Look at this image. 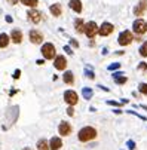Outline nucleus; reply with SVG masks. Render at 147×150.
Masks as SVG:
<instances>
[{
  "label": "nucleus",
  "instance_id": "nucleus-1",
  "mask_svg": "<svg viewBox=\"0 0 147 150\" xmlns=\"http://www.w3.org/2000/svg\"><path fill=\"white\" fill-rule=\"evenodd\" d=\"M77 138L82 143L92 141V140L97 138V129H95V128H92V126H83L82 129L79 131V134H77Z\"/></svg>",
  "mask_w": 147,
  "mask_h": 150
},
{
  "label": "nucleus",
  "instance_id": "nucleus-2",
  "mask_svg": "<svg viewBox=\"0 0 147 150\" xmlns=\"http://www.w3.org/2000/svg\"><path fill=\"white\" fill-rule=\"evenodd\" d=\"M40 52H42V55H43V58L48 59V61H49V59H54L55 55H57L55 46H54V43H51V42H48V43H43Z\"/></svg>",
  "mask_w": 147,
  "mask_h": 150
},
{
  "label": "nucleus",
  "instance_id": "nucleus-3",
  "mask_svg": "<svg viewBox=\"0 0 147 150\" xmlns=\"http://www.w3.org/2000/svg\"><path fill=\"white\" fill-rule=\"evenodd\" d=\"M83 33L86 34V37L89 39H94L97 34H98V25L95 21H89V23L85 24V30H83Z\"/></svg>",
  "mask_w": 147,
  "mask_h": 150
},
{
  "label": "nucleus",
  "instance_id": "nucleus-4",
  "mask_svg": "<svg viewBox=\"0 0 147 150\" xmlns=\"http://www.w3.org/2000/svg\"><path fill=\"white\" fill-rule=\"evenodd\" d=\"M132 30H134L135 34L143 36L144 33H147V23L144 19H135L134 24H132Z\"/></svg>",
  "mask_w": 147,
  "mask_h": 150
},
{
  "label": "nucleus",
  "instance_id": "nucleus-5",
  "mask_svg": "<svg viewBox=\"0 0 147 150\" xmlns=\"http://www.w3.org/2000/svg\"><path fill=\"white\" fill-rule=\"evenodd\" d=\"M132 40H134V36H132V33L128 31V30L122 31V33L119 34V37H117L119 45H122V46H128V45H131V42H132Z\"/></svg>",
  "mask_w": 147,
  "mask_h": 150
},
{
  "label": "nucleus",
  "instance_id": "nucleus-6",
  "mask_svg": "<svg viewBox=\"0 0 147 150\" xmlns=\"http://www.w3.org/2000/svg\"><path fill=\"white\" fill-rule=\"evenodd\" d=\"M62 98H64V101H66L69 105H76L77 101H79L77 92L73 91V89H67V91L64 92V95H62Z\"/></svg>",
  "mask_w": 147,
  "mask_h": 150
},
{
  "label": "nucleus",
  "instance_id": "nucleus-7",
  "mask_svg": "<svg viewBox=\"0 0 147 150\" xmlns=\"http://www.w3.org/2000/svg\"><path fill=\"white\" fill-rule=\"evenodd\" d=\"M27 16H28V21H30L31 24H39L40 21H42V12L37 11V9H34V8H31L27 12Z\"/></svg>",
  "mask_w": 147,
  "mask_h": 150
},
{
  "label": "nucleus",
  "instance_id": "nucleus-8",
  "mask_svg": "<svg viewBox=\"0 0 147 150\" xmlns=\"http://www.w3.org/2000/svg\"><path fill=\"white\" fill-rule=\"evenodd\" d=\"M71 131H73V126H71L69 122H66V120H62V122L58 125V132H59V135H62V137H69V135L71 134Z\"/></svg>",
  "mask_w": 147,
  "mask_h": 150
},
{
  "label": "nucleus",
  "instance_id": "nucleus-9",
  "mask_svg": "<svg viewBox=\"0 0 147 150\" xmlns=\"http://www.w3.org/2000/svg\"><path fill=\"white\" fill-rule=\"evenodd\" d=\"M113 30H114L113 24H110V23H102V24L98 27V34L102 36V37H107V36H110V34L113 33Z\"/></svg>",
  "mask_w": 147,
  "mask_h": 150
},
{
  "label": "nucleus",
  "instance_id": "nucleus-10",
  "mask_svg": "<svg viewBox=\"0 0 147 150\" xmlns=\"http://www.w3.org/2000/svg\"><path fill=\"white\" fill-rule=\"evenodd\" d=\"M54 67L57 70H66V67H67L66 57L64 55H55V58H54Z\"/></svg>",
  "mask_w": 147,
  "mask_h": 150
},
{
  "label": "nucleus",
  "instance_id": "nucleus-11",
  "mask_svg": "<svg viewBox=\"0 0 147 150\" xmlns=\"http://www.w3.org/2000/svg\"><path fill=\"white\" fill-rule=\"evenodd\" d=\"M28 37H30V42L34 45H40L43 42V34H42L39 30H31L28 33Z\"/></svg>",
  "mask_w": 147,
  "mask_h": 150
},
{
  "label": "nucleus",
  "instance_id": "nucleus-12",
  "mask_svg": "<svg viewBox=\"0 0 147 150\" xmlns=\"http://www.w3.org/2000/svg\"><path fill=\"white\" fill-rule=\"evenodd\" d=\"M9 39L13 42L15 45H19L21 42H23V31H21L19 28H13L9 34Z\"/></svg>",
  "mask_w": 147,
  "mask_h": 150
},
{
  "label": "nucleus",
  "instance_id": "nucleus-13",
  "mask_svg": "<svg viewBox=\"0 0 147 150\" xmlns=\"http://www.w3.org/2000/svg\"><path fill=\"white\" fill-rule=\"evenodd\" d=\"M146 11H147V0H140V3L134 8V15L135 16H141Z\"/></svg>",
  "mask_w": 147,
  "mask_h": 150
},
{
  "label": "nucleus",
  "instance_id": "nucleus-14",
  "mask_svg": "<svg viewBox=\"0 0 147 150\" xmlns=\"http://www.w3.org/2000/svg\"><path fill=\"white\" fill-rule=\"evenodd\" d=\"M62 147V140L59 137H52L49 140V150H59Z\"/></svg>",
  "mask_w": 147,
  "mask_h": 150
},
{
  "label": "nucleus",
  "instance_id": "nucleus-15",
  "mask_svg": "<svg viewBox=\"0 0 147 150\" xmlns=\"http://www.w3.org/2000/svg\"><path fill=\"white\" fill-rule=\"evenodd\" d=\"M69 8H70L71 11H74L76 13H80L82 9H83L80 0H70V2H69Z\"/></svg>",
  "mask_w": 147,
  "mask_h": 150
},
{
  "label": "nucleus",
  "instance_id": "nucleus-16",
  "mask_svg": "<svg viewBox=\"0 0 147 150\" xmlns=\"http://www.w3.org/2000/svg\"><path fill=\"white\" fill-rule=\"evenodd\" d=\"M113 79L116 85H125L128 82V77L123 76V73H113Z\"/></svg>",
  "mask_w": 147,
  "mask_h": 150
},
{
  "label": "nucleus",
  "instance_id": "nucleus-17",
  "mask_svg": "<svg viewBox=\"0 0 147 150\" xmlns=\"http://www.w3.org/2000/svg\"><path fill=\"white\" fill-rule=\"evenodd\" d=\"M74 28L79 34H83V30H85V23H83L82 18H76L74 19Z\"/></svg>",
  "mask_w": 147,
  "mask_h": 150
},
{
  "label": "nucleus",
  "instance_id": "nucleus-18",
  "mask_svg": "<svg viewBox=\"0 0 147 150\" xmlns=\"http://www.w3.org/2000/svg\"><path fill=\"white\" fill-rule=\"evenodd\" d=\"M62 80H64L66 85H69V86H71V85L74 83V74L73 71H66L64 76H62Z\"/></svg>",
  "mask_w": 147,
  "mask_h": 150
},
{
  "label": "nucleus",
  "instance_id": "nucleus-19",
  "mask_svg": "<svg viewBox=\"0 0 147 150\" xmlns=\"http://www.w3.org/2000/svg\"><path fill=\"white\" fill-rule=\"evenodd\" d=\"M49 12H51L54 16H61V13H62V8H61L59 3H54V5H51Z\"/></svg>",
  "mask_w": 147,
  "mask_h": 150
},
{
  "label": "nucleus",
  "instance_id": "nucleus-20",
  "mask_svg": "<svg viewBox=\"0 0 147 150\" xmlns=\"http://www.w3.org/2000/svg\"><path fill=\"white\" fill-rule=\"evenodd\" d=\"M9 42H11V39L6 33H0V48H8Z\"/></svg>",
  "mask_w": 147,
  "mask_h": 150
},
{
  "label": "nucleus",
  "instance_id": "nucleus-21",
  "mask_svg": "<svg viewBox=\"0 0 147 150\" xmlns=\"http://www.w3.org/2000/svg\"><path fill=\"white\" fill-rule=\"evenodd\" d=\"M37 150H49V143H48V140H45V138H42V140H39L37 141Z\"/></svg>",
  "mask_w": 147,
  "mask_h": 150
},
{
  "label": "nucleus",
  "instance_id": "nucleus-22",
  "mask_svg": "<svg viewBox=\"0 0 147 150\" xmlns=\"http://www.w3.org/2000/svg\"><path fill=\"white\" fill-rule=\"evenodd\" d=\"M82 95H83V100H91L92 95H94L92 88H83L82 89Z\"/></svg>",
  "mask_w": 147,
  "mask_h": 150
},
{
  "label": "nucleus",
  "instance_id": "nucleus-23",
  "mask_svg": "<svg viewBox=\"0 0 147 150\" xmlns=\"http://www.w3.org/2000/svg\"><path fill=\"white\" fill-rule=\"evenodd\" d=\"M21 3L28 6V8H36L39 5V0H21Z\"/></svg>",
  "mask_w": 147,
  "mask_h": 150
},
{
  "label": "nucleus",
  "instance_id": "nucleus-24",
  "mask_svg": "<svg viewBox=\"0 0 147 150\" xmlns=\"http://www.w3.org/2000/svg\"><path fill=\"white\" fill-rule=\"evenodd\" d=\"M138 52H140L141 57H144V58L147 57V42H144V43L140 46V51H138Z\"/></svg>",
  "mask_w": 147,
  "mask_h": 150
},
{
  "label": "nucleus",
  "instance_id": "nucleus-25",
  "mask_svg": "<svg viewBox=\"0 0 147 150\" xmlns=\"http://www.w3.org/2000/svg\"><path fill=\"white\" fill-rule=\"evenodd\" d=\"M138 91H140L143 95H147V83H140V85H138Z\"/></svg>",
  "mask_w": 147,
  "mask_h": 150
},
{
  "label": "nucleus",
  "instance_id": "nucleus-26",
  "mask_svg": "<svg viewBox=\"0 0 147 150\" xmlns=\"http://www.w3.org/2000/svg\"><path fill=\"white\" fill-rule=\"evenodd\" d=\"M110 71H114V70H117V69H120V64L119 62H113V64H110V66L107 67Z\"/></svg>",
  "mask_w": 147,
  "mask_h": 150
},
{
  "label": "nucleus",
  "instance_id": "nucleus-27",
  "mask_svg": "<svg viewBox=\"0 0 147 150\" xmlns=\"http://www.w3.org/2000/svg\"><path fill=\"white\" fill-rule=\"evenodd\" d=\"M85 74H86L91 80H94V79H95V73H94V71H91L89 69H86V70H85Z\"/></svg>",
  "mask_w": 147,
  "mask_h": 150
},
{
  "label": "nucleus",
  "instance_id": "nucleus-28",
  "mask_svg": "<svg viewBox=\"0 0 147 150\" xmlns=\"http://www.w3.org/2000/svg\"><path fill=\"white\" fill-rule=\"evenodd\" d=\"M70 46H73V48H79V43H77V40H76V39H71V40H70Z\"/></svg>",
  "mask_w": 147,
  "mask_h": 150
},
{
  "label": "nucleus",
  "instance_id": "nucleus-29",
  "mask_svg": "<svg viewBox=\"0 0 147 150\" xmlns=\"http://www.w3.org/2000/svg\"><path fill=\"white\" fill-rule=\"evenodd\" d=\"M138 70H143V71H146V70H147V64H146V62H140Z\"/></svg>",
  "mask_w": 147,
  "mask_h": 150
},
{
  "label": "nucleus",
  "instance_id": "nucleus-30",
  "mask_svg": "<svg viewBox=\"0 0 147 150\" xmlns=\"http://www.w3.org/2000/svg\"><path fill=\"white\" fill-rule=\"evenodd\" d=\"M127 144H128V149H129V150H134V149H135V143H134L132 140H129Z\"/></svg>",
  "mask_w": 147,
  "mask_h": 150
},
{
  "label": "nucleus",
  "instance_id": "nucleus-31",
  "mask_svg": "<svg viewBox=\"0 0 147 150\" xmlns=\"http://www.w3.org/2000/svg\"><path fill=\"white\" fill-rule=\"evenodd\" d=\"M67 115H69V116H73V115H74V109H73V105H69V109H67Z\"/></svg>",
  "mask_w": 147,
  "mask_h": 150
},
{
  "label": "nucleus",
  "instance_id": "nucleus-32",
  "mask_svg": "<svg viewBox=\"0 0 147 150\" xmlns=\"http://www.w3.org/2000/svg\"><path fill=\"white\" fill-rule=\"evenodd\" d=\"M19 74H21V70H19V69H16V70H15V73H13V79H15V80H18V79H19Z\"/></svg>",
  "mask_w": 147,
  "mask_h": 150
},
{
  "label": "nucleus",
  "instance_id": "nucleus-33",
  "mask_svg": "<svg viewBox=\"0 0 147 150\" xmlns=\"http://www.w3.org/2000/svg\"><path fill=\"white\" fill-rule=\"evenodd\" d=\"M64 51H66L67 54H70V55L73 54V51H71V48H70V46H64Z\"/></svg>",
  "mask_w": 147,
  "mask_h": 150
},
{
  "label": "nucleus",
  "instance_id": "nucleus-34",
  "mask_svg": "<svg viewBox=\"0 0 147 150\" xmlns=\"http://www.w3.org/2000/svg\"><path fill=\"white\" fill-rule=\"evenodd\" d=\"M107 104H110V105H117V107H120V103H116V101H107Z\"/></svg>",
  "mask_w": 147,
  "mask_h": 150
},
{
  "label": "nucleus",
  "instance_id": "nucleus-35",
  "mask_svg": "<svg viewBox=\"0 0 147 150\" xmlns=\"http://www.w3.org/2000/svg\"><path fill=\"white\" fill-rule=\"evenodd\" d=\"M6 2H8L9 5H16V3L19 2V0H6Z\"/></svg>",
  "mask_w": 147,
  "mask_h": 150
},
{
  "label": "nucleus",
  "instance_id": "nucleus-36",
  "mask_svg": "<svg viewBox=\"0 0 147 150\" xmlns=\"http://www.w3.org/2000/svg\"><path fill=\"white\" fill-rule=\"evenodd\" d=\"M5 19H6V23H9V24H11V23H12V21H13V19H12V18H11L9 15H6V18H5Z\"/></svg>",
  "mask_w": 147,
  "mask_h": 150
},
{
  "label": "nucleus",
  "instance_id": "nucleus-37",
  "mask_svg": "<svg viewBox=\"0 0 147 150\" xmlns=\"http://www.w3.org/2000/svg\"><path fill=\"white\" fill-rule=\"evenodd\" d=\"M36 64H39V66H43L45 61H43V59H37V61H36Z\"/></svg>",
  "mask_w": 147,
  "mask_h": 150
},
{
  "label": "nucleus",
  "instance_id": "nucleus-38",
  "mask_svg": "<svg viewBox=\"0 0 147 150\" xmlns=\"http://www.w3.org/2000/svg\"><path fill=\"white\" fill-rule=\"evenodd\" d=\"M98 88H101L102 91H107V92H109V88H106V86H102V85H98Z\"/></svg>",
  "mask_w": 147,
  "mask_h": 150
},
{
  "label": "nucleus",
  "instance_id": "nucleus-39",
  "mask_svg": "<svg viewBox=\"0 0 147 150\" xmlns=\"http://www.w3.org/2000/svg\"><path fill=\"white\" fill-rule=\"evenodd\" d=\"M23 150H31V149H30V147H24Z\"/></svg>",
  "mask_w": 147,
  "mask_h": 150
}]
</instances>
